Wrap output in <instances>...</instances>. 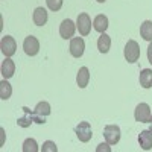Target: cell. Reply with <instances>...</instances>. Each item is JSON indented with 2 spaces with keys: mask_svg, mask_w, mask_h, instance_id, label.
<instances>
[{
  "mask_svg": "<svg viewBox=\"0 0 152 152\" xmlns=\"http://www.w3.org/2000/svg\"><path fill=\"white\" fill-rule=\"evenodd\" d=\"M47 116H50V104L43 100V102H38L37 107L34 108L32 111V119H34V123H40V125H44L46 123V119Z\"/></svg>",
  "mask_w": 152,
  "mask_h": 152,
  "instance_id": "obj_1",
  "label": "cell"
},
{
  "mask_svg": "<svg viewBox=\"0 0 152 152\" xmlns=\"http://www.w3.org/2000/svg\"><path fill=\"white\" fill-rule=\"evenodd\" d=\"M138 58H140V46H138L137 41L129 40L125 46V59L134 64V62L138 61Z\"/></svg>",
  "mask_w": 152,
  "mask_h": 152,
  "instance_id": "obj_2",
  "label": "cell"
},
{
  "mask_svg": "<svg viewBox=\"0 0 152 152\" xmlns=\"http://www.w3.org/2000/svg\"><path fill=\"white\" fill-rule=\"evenodd\" d=\"M75 134H76V137L79 138V142H82V143L90 142L91 137H93L91 125L88 122H79V125L75 128Z\"/></svg>",
  "mask_w": 152,
  "mask_h": 152,
  "instance_id": "obj_3",
  "label": "cell"
},
{
  "mask_svg": "<svg viewBox=\"0 0 152 152\" xmlns=\"http://www.w3.org/2000/svg\"><path fill=\"white\" fill-rule=\"evenodd\" d=\"M76 28L79 29V34L82 37H87L91 32V18L87 12H81L78 15V20H76Z\"/></svg>",
  "mask_w": 152,
  "mask_h": 152,
  "instance_id": "obj_4",
  "label": "cell"
},
{
  "mask_svg": "<svg viewBox=\"0 0 152 152\" xmlns=\"http://www.w3.org/2000/svg\"><path fill=\"white\" fill-rule=\"evenodd\" d=\"M151 107L145 102L138 104L135 107V111H134V119L135 122H140V123H149V119H151Z\"/></svg>",
  "mask_w": 152,
  "mask_h": 152,
  "instance_id": "obj_5",
  "label": "cell"
},
{
  "mask_svg": "<svg viewBox=\"0 0 152 152\" xmlns=\"http://www.w3.org/2000/svg\"><path fill=\"white\" fill-rule=\"evenodd\" d=\"M104 137L108 145H117L120 140V128L117 125H107L104 128Z\"/></svg>",
  "mask_w": 152,
  "mask_h": 152,
  "instance_id": "obj_6",
  "label": "cell"
},
{
  "mask_svg": "<svg viewBox=\"0 0 152 152\" xmlns=\"http://www.w3.org/2000/svg\"><path fill=\"white\" fill-rule=\"evenodd\" d=\"M0 49H2V53L6 58H11L12 55L15 53V49H17V43L15 40L12 38L11 35H5L0 41Z\"/></svg>",
  "mask_w": 152,
  "mask_h": 152,
  "instance_id": "obj_7",
  "label": "cell"
},
{
  "mask_svg": "<svg viewBox=\"0 0 152 152\" xmlns=\"http://www.w3.org/2000/svg\"><path fill=\"white\" fill-rule=\"evenodd\" d=\"M23 49H24V53L29 55V56H35L38 52H40V41L37 40V37L29 35L24 38L23 41Z\"/></svg>",
  "mask_w": 152,
  "mask_h": 152,
  "instance_id": "obj_8",
  "label": "cell"
},
{
  "mask_svg": "<svg viewBox=\"0 0 152 152\" xmlns=\"http://www.w3.org/2000/svg\"><path fill=\"white\" fill-rule=\"evenodd\" d=\"M84 50H85V43L81 37H76V38H72L70 41V53L72 56L75 58H81L84 55Z\"/></svg>",
  "mask_w": 152,
  "mask_h": 152,
  "instance_id": "obj_9",
  "label": "cell"
},
{
  "mask_svg": "<svg viewBox=\"0 0 152 152\" xmlns=\"http://www.w3.org/2000/svg\"><path fill=\"white\" fill-rule=\"evenodd\" d=\"M75 31H76V26L70 18L62 20L61 26H59V35L64 38V40H70V38L75 35Z\"/></svg>",
  "mask_w": 152,
  "mask_h": 152,
  "instance_id": "obj_10",
  "label": "cell"
},
{
  "mask_svg": "<svg viewBox=\"0 0 152 152\" xmlns=\"http://www.w3.org/2000/svg\"><path fill=\"white\" fill-rule=\"evenodd\" d=\"M138 145L143 151H151L152 149V131L145 129L138 134Z\"/></svg>",
  "mask_w": 152,
  "mask_h": 152,
  "instance_id": "obj_11",
  "label": "cell"
},
{
  "mask_svg": "<svg viewBox=\"0 0 152 152\" xmlns=\"http://www.w3.org/2000/svg\"><path fill=\"white\" fill-rule=\"evenodd\" d=\"M0 73H2V76L5 79H9L14 76L15 73V64L14 61H12L11 58H6L3 62H2V67H0Z\"/></svg>",
  "mask_w": 152,
  "mask_h": 152,
  "instance_id": "obj_12",
  "label": "cell"
},
{
  "mask_svg": "<svg viewBox=\"0 0 152 152\" xmlns=\"http://www.w3.org/2000/svg\"><path fill=\"white\" fill-rule=\"evenodd\" d=\"M32 18H34V23L37 24V26H44V24L47 23V18H49L47 17V11L44 8H37L34 11Z\"/></svg>",
  "mask_w": 152,
  "mask_h": 152,
  "instance_id": "obj_13",
  "label": "cell"
},
{
  "mask_svg": "<svg viewBox=\"0 0 152 152\" xmlns=\"http://www.w3.org/2000/svg\"><path fill=\"white\" fill-rule=\"evenodd\" d=\"M93 28H94V31L104 34L108 29V18H107V15H104V14L96 15V18L93 21Z\"/></svg>",
  "mask_w": 152,
  "mask_h": 152,
  "instance_id": "obj_14",
  "label": "cell"
},
{
  "mask_svg": "<svg viewBox=\"0 0 152 152\" xmlns=\"http://www.w3.org/2000/svg\"><path fill=\"white\" fill-rule=\"evenodd\" d=\"M88 81H90V72L87 67H81L76 75V82H78L79 88H85L88 85Z\"/></svg>",
  "mask_w": 152,
  "mask_h": 152,
  "instance_id": "obj_15",
  "label": "cell"
},
{
  "mask_svg": "<svg viewBox=\"0 0 152 152\" xmlns=\"http://www.w3.org/2000/svg\"><path fill=\"white\" fill-rule=\"evenodd\" d=\"M110 47H111V37L107 35L105 32L100 34L99 40H97V49H99V52L100 53H107L108 50H110Z\"/></svg>",
  "mask_w": 152,
  "mask_h": 152,
  "instance_id": "obj_16",
  "label": "cell"
},
{
  "mask_svg": "<svg viewBox=\"0 0 152 152\" xmlns=\"http://www.w3.org/2000/svg\"><path fill=\"white\" fill-rule=\"evenodd\" d=\"M138 81H140V85L143 88H151L152 87V70L151 69H143L140 72Z\"/></svg>",
  "mask_w": 152,
  "mask_h": 152,
  "instance_id": "obj_17",
  "label": "cell"
},
{
  "mask_svg": "<svg viewBox=\"0 0 152 152\" xmlns=\"http://www.w3.org/2000/svg\"><path fill=\"white\" fill-rule=\"evenodd\" d=\"M23 111H24V116L20 117L17 120V125L21 126V128H29L31 123H34V119H32V111L26 107H23Z\"/></svg>",
  "mask_w": 152,
  "mask_h": 152,
  "instance_id": "obj_18",
  "label": "cell"
},
{
  "mask_svg": "<svg viewBox=\"0 0 152 152\" xmlns=\"http://www.w3.org/2000/svg\"><path fill=\"white\" fill-rule=\"evenodd\" d=\"M140 35L145 41H152V21L146 20L140 26Z\"/></svg>",
  "mask_w": 152,
  "mask_h": 152,
  "instance_id": "obj_19",
  "label": "cell"
},
{
  "mask_svg": "<svg viewBox=\"0 0 152 152\" xmlns=\"http://www.w3.org/2000/svg\"><path fill=\"white\" fill-rule=\"evenodd\" d=\"M11 94H12V87L6 79H3L2 82H0V99L8 100L11 97Z\"/></svg>",
  "mask_w": 152,
  "mask_h": 152,
  "instance_id": "obj_20",
  "label": "cell"
},
{
  "mask_svg": "<svg viewBox=\"0 0 152 152\" xmlns=\"http://www.w3.org/2000/svg\"><path fill=\"white\" fill-rule=\"evenodd\" d=\"M40 148H38V143L34 140V138H26L23 143V152H38Z\"/></svg>",
  "mask_w": 152,
  "mask_h": 152,
  "instance_id": "obj_21",
  "label": "cell"
},
{
  "mask_svg": "<svg viewBox=\"0 0 152 152\" xmlns=\"http://www.w3.org/2000/svg\"><path fill=\"white\" fill-rule=\"evenodd\" d=\"M46 3H47V8H49L50 11L56 12V11H59V9L62 8L64 0H46Z\"/></svg>",
  "mask_w": 152,
  "mask_h": 152,
  "instance_id": "obj_22",
  "label": "cell"
},
{
  "mask_svg": "<svg viewBox=\"0 0 152 152\" xmlns=\"http://www.w3.org/2000/svg\"><path fill=\"white\" fill-rule=\"evenodd\" d=\"M56 151H58L56 145H55L53 142H50V140L44 142V145H43V148H41V152H56Z\"/></svg>",
  "mask_w": 152,
  "mask_h": 152,
  "instance_id": "obj_23",
  "label": "cell"
},
{
  "mask_svg": "<svg viewBox=\"0 0 152 152\" xmlns=\"http://www.w3.org/2000/svg\"><path fill=\"white\" fill-rule=\"evenodd\" d=\"M96 151H97V152H102V151L110 152V151H111V148L108 146V143H107V145H104V143H102V145H99V146H97V149H96Z\"/></svg>",
  "mask_w": 152,
  "mask_h": 152,
  "instance_id": "obj_24",
  "label": "cell"
},
{
  "mask_svg": "<svg viewBox=\"0 0 152 152\" xmlns=\"http://www.w3.org/2000/svg\"><path fill=\"white\" fill-rule=\"evenodd\" d=\"M148 59H149V62L152 64V41H151V44L148 47Z\"/></svg>",
  "mask_w": 152,
  "mask_h": 152,
  "instance_id": "obj_25",
  "label": "cell"
},
{
  "mask_svg": "<svg viewBox=\"0 0 152 152\" xmlns=\"http://www.w3.org/2000/svg\"><path fill=\"white\" fill-rule=\"evenodd\" d=\"M149 125H151V126H149V129L152 131V116H151V119H149Z\"/></svg>",
  "mask_w": 152,
  "mask_h": 152,
  "instance_id": "obj_26",
  "label": "cell"
},
{
  "mask_svg": "<svg viewBox=\"0 0 152 152\" xmlns=\"http://www.w3.org/2000/svg\"><path fill=\"white\" fill-rule=\"evenodd\" d=\"M96 2H99V3H105L107 0H96Z\"/></svg>",
  "mask_w": 152,
  "mask_h": 152,
  "instance_id": "obj_27",
  "label": "cell"
}]
</instances>
